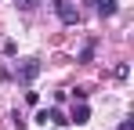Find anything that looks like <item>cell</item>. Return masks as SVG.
<instances>
[{
    "label": "cell",
    "mask_w": 134,
    "mask_h": 130,
    "mask_svg": "<svg viewBox=\"0 0 134 130\" xmlns=\"http://www.w3.org/2000/svg\"><path fill=\"white\" fill-rule=\"evenodd\" d=\"M40 69H44V65L36 62V58H25V62L15 69V76H18V83H33V80L40 76Z\"/></svg>",
    "instance_id": "obj_1"
},
{
    "label": "cell",
    "mask_w": 134,
    "mask_h": 130,
    "mask_svg": "<svg viewBox=\"0 0 134 130\" xmlns=\"http://www.w3.org/2000/svg\"><path fill=\"white\" fill-rule=\"evenodd\" d=\"M54 11H58V18L65 22V25H76V22H80V11H76L69 0H54Z\"/></svg>",
    "instance_id": "obj_2"
},
{
    "label": "cell",
    "mask_w": 134,
    "mask_h": 130,
    "mask_svg": "<svg viewBox=\"0 0 134 130\" xmlns=\"http://www.w3.org/2000/svg\"><path fill=\"white\" fill-rule=\"evenodd\" d=\"M36 119H40V123H54V127H65V123H69V116L62 112V108H40Z\"/></svg>",
    "instance_id": "obj_3"
},
{
    "label": "cell",
    "mask_w": 134,
    "mask_h": 130,
    "mask_svg": "<svg viewBox=\"0 0 134 130\" xmlns=\"http://www.w3.org/2000/svg\"><path fill=\"white\" fill-rule=\"evenodd\" d=\"M87 119H91V108H87V101H76V105H72V116H69V123L83 127Z\"/></svg>",
    "instance_id": "obj_4"
},
{
    "label": "cell",
    "mask_w": 134,
    "mask_h": 130,
    "mask_svg": "<svg viewBox=\"0 0 134 130\" xmlns=\"http://www.w3.org/2000/svg\"><path fill=\"white\" fill-rule=\"evenodd\" d=\"M98 15L102 18H112L116 15V0H98Z\"/></svg>",
    "instance_id": "obj_5"
},
{
    "label": "cell",
    "mask_w": 134,
    "mask_h": 130,
    "mask_svg": "<svg viewBox=\"0 0 134 130\" xmlns=\"http://www.w3.org/2000/svg\"><path fill=\"white\" fill-rule=\"evenodd\" d=\"M94 47H98V40H94V36H91V40L83 43V51H80V62H83V65H87L91 58H94Z\"/></svg>",
    "instance_id": "obj_6"
},
{
    "label": "cell",
    "mask_w": 134,
    "mask_h": 130,
    "mask_svg": "<svg viewBox=\"0 0 134 130\" xmlns=\"http://www.w3.org/2000/svg\"><path fill=\"white\" fill-rule=\"evenodd\" d=\"M15 4H18V7H22V11H33V7H36V4H40V0H15Z\"/></svg>",
    "instance_id": "obj_7"
},
{
    "label": "cell",
    "mask_w": 134,
    "mask_h": 130,
    "mask_svg": "<svg viewBox=\"0 0 134 130\" xmlns=\"http://www.w3.org/2000/svg\"><path fill=\"white\" fill-rule=\"evenodd\" d=\"M120 130H134V123H131V119H123V123H120Z\"/></svg>",
    "instance_id": "obj_8"
}]
</instances>
